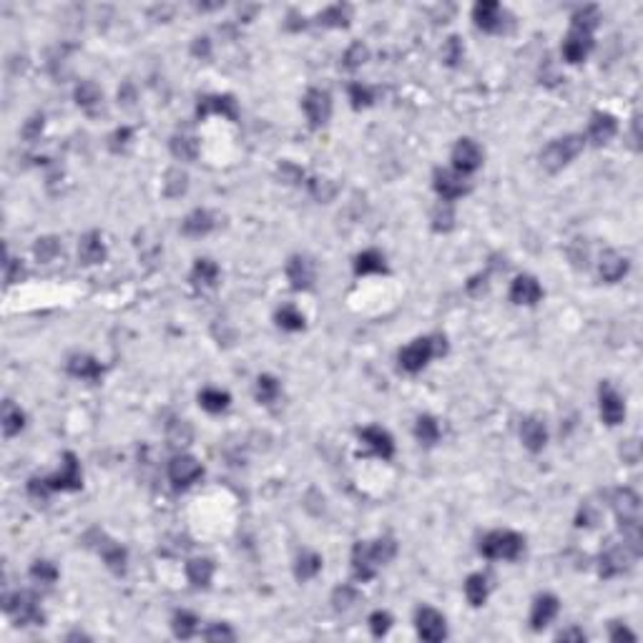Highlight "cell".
<instances>
[{"label": "cell", "instance_id": "1", "mask_svg": "<svg viewBox=\"0 0 643 643\" xmlns=\"http://www.w3.org/2000/svg\"><path fill=\"white\" fill-rule=\"evenodd\" d=\"M583 146H586V138L575 136V133L556 138V141H551V144L543 149V154H540V164H543L548 171L556 173V171H561V169L568 166L570 161H573L575 156L583 151Z\"/></svg>", "mask_w": 643, "mask_h": 643}, {"label": "cell", "instance_id": "2", "mask_svg": "<svg viewBox=\"0 0 643 643\" xmlns=\"http://www.w3.org/2000/svg\"><path fill=\"white\" fill-rule=\"evenodd\" d=\"M445 352V339L440 337H420L415 342H410L405 350L400 352V367L405 372H420L425 367L427 362L432 360L435 355H442Z\"/></svg>", "mask_w": 643, "mask_h": 643}, {"label": "cell", "instance_id": "3", "mask_svg": "<svg viewBox=\"0 0 643 643\" xmlns=\"http://www.w3.org/2000/svg\"><path fill=\"white\" fill-rule=\"evenodd\" d=\"M522 548H525V543L513 530H495V533L485 535L480 543L482 556L493 558V561H515L522 553Z\"/></svg>", "mask_w": 643, "mask_h": 643}, {"label": "cell", "instance_id": "4", "mask_svg": "<svg viewBox=\"0 0 643 643\" xmlns=\"http://www.w3.org/2000/svg\"><path fill=\"white\" fill-rule=\"evenodd\" d=\"M6 611L20 626H40L43 623V613H40L35 596L28 591H18L13 596H6Z\"/></svg>", "mask_w": 643, "mask_h": 643}, {"label": "cell", "instance_id": "5", "mask_svg": "<svg viewBox=\"0 0 643 643\" xmlns=\"http://www.w3.org/2000/svg\"><path fill=\"white\" fill-rule=\"evenodd\" d=\"M302 109H305V116L310 121L312 126L319 128L324 126L329 121V114H332V101H329V93L322 91V88H310L302 101Z\"/></svg>", "mask_w": 643, "mask_h": 643}, {"label": "cell", "instance_id": "6", "mask_svg": "<svg viewBox=\"0 0 643 643\" xmlns=\"http://www.w3.org/2000/svg\"><path fill=\"white\" fill-rule=\"evenodd\" d=\"M201 475H204V467L191 455H176L171 460V465H169V477H171V482L176 488H189Z\"/></svg>", "mask_w": 643, "mask_h": 643}, {"label": "cell", "instance_id": "7", "mask_svg": "<svg viewBox=\"0 0 643 643\" xmlns=\"http://www.w3.org/2000/svg\"><path fill=\"white\" fill-rule=\"evenodd\" d=\"M417 633L422 641L437 643L448 636V626H445V618H442L440 611L430 608V606H422L417 611Z\"/></svg>", "mask_w": 643, "mask_h": 643}, {"label": "cell", "instance_id": "8", "mask_svg": "<svg viewBox=\"0 0 643 643\" xmlns=\"http://www.w3.org/2000/svg\"><path fill=\"white\" fill-rule=\"evenodd\" d=\"M435 191L440 194L442 201H455L463 194L470 191V184L465 181V176L450 169H437L435 171Z\"/></svg>", "mask_w": 643, "mask_h": 643}, {"label": "cell", "instance_id": "9", "mask_svg": "<svg viewBox=\"0 0 643 643\" xmlns=\"http://www.w3.org/2000/svg\"><path fill=\"white\" fill-rule=\"evenodd\" d=\"M453 164H455V171L463 173V176L477 171L482 164L480 146H477L475 141H470V138H460L453 149Z\"/></svg>", "mask_w": 643, "mask_h": 643}, {"label": "cell", "instance_id": "10", "mask_svg": "<svg viewBox=\"0 0 643 643\" xmlns=\"http://www.w3.org/2000/svg\"><path fill=\"white\" fill-rule=\"evenodd\" d=\"M506 18V11L500 8V3H495V0H482V3H477L475 8H472V20H475L477 28L488 30V33H500L503 30V20Z\"/></svg>", "mask_w": 643, "mask_h": 643}, {"label": "cell", "instance_id": "11", "mask_svg": "<svg viewBox=\"0 0 643 643\" xmlns=\"http://www.w3.org/2000/svg\"><path fill=\"white\" fill-rule=\"evenodd\" d=\"M633 551L623 543V546H613L601 556V575L603 578H616V575L626 573L631 568Z\"/></svg>", "mask_w": 643, "mask_h": 643}, {"label": "cell", "instance_id": "12", "mask_svg": "<svg viewBox=\"0 0 643 643\" xmlns=\"http://www.w3.org/2000/svg\"><path fill=\"white\" fill-rule=\"evenodd\" d=\"M83 485V475H80L78 460L73 453H66V463H63V472H58L53 477H46V488L48 490H80Z\"/></svg>", "mask_w": 643, "mask_h": 643}, {"label": "cell", "instance_id": "13", "mask_svg": "<svg viewBox=\"0 0 643 643\" xmlns=\"http://www.w3.org/2000/svg\"><path fill=\"white\" fill-rule=\"evenodd\" d=\"M591 48H593V33L570 28V35L565 38V43H563V58H565L568 63H580V61H586Z\"/></svg>", "mask_w": 643, "mask_h": 643}, {"label": "cell", "instance_id": "14", "mask_svg": "<svg viewBox=\"0 0 643 643\" xmlns=\"http://www.w3.org/2000/svg\"><path fill=\"white\" fill-rule=\"evenodd\" d=\"M601 417L606 425H618L620 420L626 417V405L620 400V395L611 385H601Z\"/></svg>", "mask_w": 643, "mask_h": 643}, {"label": "cell", "instance_id": "15", "mask_svg": "<svg viewBox=\"0 0 643 643\" xmlns=\"http://www.w3.org/2000/svg\"><path fill=\"white\" fill-rule=\"evenodd\" d=\"M540 297H543V289H540L535 276L522 274L510 284V302H515V305L533 307L535 302H540Z\"/></svg>", "mask_w": 643, "mask_h": 643}, {"label": "cell", "instance_id": "16", "mask_svg": "<svg viewBox=\"0 0 643 643\" xmlns=\"http://www.w3.org/2000/svg\"><path fill=\"white\" fill-rule=\"evenodd\" d=\"M212 114L224 116V118H229V121L239 118V109H236V101L231 96H207V98H201L199 109H196V116H199V118H207V116H212Z\"/></svg>", "mask_w": 643, "mask_h": 643}, {"label": "cell", "instance_id": "17", "mask_svg": "<svg viewBox=\"0 0 643 643\" xmlns=\"http://www.w3.org/2000/svg\"><path fill=\"white\" fill-rule=\"evenodd\" d=\"M360 437H362V442H365V445H367L374 455H379L382 460H390L392 455H395V442H392V435L387 430H382V427H377V425L365 427V430L360 432Z\"/></svg>", "mask_w": 643, "mask_h": 643}, {"label": "cell", "instance_id": "18", "mask_svg": "<svg viewBox=\"0 0 643 643\" xmlns=\"http://www.w3.org/2000/svg\"><path fill=\"white\" fill-rule=\"evenodd\" d=\"M287 279L294 289H310L314 284V264L307 257H292L287 262Z\"/></svg>", "mask_w": 643, "mask_h": 643}, {"label": "cell", "instance_id": "19", "mask_svg": "<svg viewBox=\"0 0 643 643\" xmlns=\"http://www.w3.org/2000/svg\"><path fill=\"white\" fill-rule=\"evenodd\" d=\"M78 259L80 264H101L106 259V244L101 239L98 231H88V234L80 236V244H78Z\"/></svg>", "mask_w": 643, "mask_h": 643}, {"label": "cell", "instance_id": "20", "mask_svg": "<svg viewBox=\"0 0 643 643\" xmlns=\"http://www.w3.org/2000/svg\"><path fill=\"white\" fill-rule=\"evenodd\" d=\"M558 608H561V603H558L556 596H551V593L538 596L535 598V603H533V611H530V626H533L535 631L546 628L548 623H551V620L558 616Z\"/></svg>", "mask_w": 643, "mask_h": 643}, {"label": "cell", "instance_id": "21", "mask_svg": "<svg viewBox=\"0 0 643 643\" xmlns=\"http://www.w3.org/2000/svg\"><path fill=\"white\" fill-rule=\"evenodd\" d=\"M598 271H601V279L608 281V284H613V281L623 279L628 271V259L623 257V254L618 252H603L601 257V264H598Z\"/></svg>", "mask_w": 643, "mask_h": 643}, {"label": "cell", "instance_id": "22", "mask_svg": "<svg viewBox=\"0 0 643 643\" xmlns=\"http://www.w3.org/2000/svg\"><path fill=\"white\" fill-rule=\"evenodd\" d=\"M618 131V123L611 114H593L591 118V126H588V138H591L596 146L608 144L611 138L616 136Z\"/></svg>", "mask_w": 643, "mask_h": 643}, {"label": "cell", "instance_id": "23", "mask_svg": "<svg viewBox=\"0 0 643 643\" xmlns=\"http://www.w3.org/2000/svg\"><path fill=\"white\" fill-rule=\"evenodd\" d=\"M520 440H522V445L530 450V453H540V450L546 448V442H548L546 425H543L540 420L528 417L520 425Z\"/></svg>", "mask_w": 643, "mask_h": 643}, {"label": "cell", "instance_id": "24", "mask_svg": "<svg viewBox=\"0 0 643 643\" xmlns=\"http://www.w3.org/2000/svg\"><path fill=\"white\" fill-rule=\"evenodd\" d=\"M352 568H355V575L360 580H369L374 575L377 561H374L369 543H357L355 546V551H352Z\"/></svg>", "mask_w": 643, "mask_h": 643}, {"label": "cell", "instance_id": "25", "mask_svg": "<svg viewBox=\"0 0 643 643\" xmlns=\"http://www.w3.org/2000/svg\"><path fill=\"white\" fill-rule=\"evenodd\" d=\"M68 372L78 379L96 382V379H101V374H104V367H101V362L93 360V357H88V355H73L68 360Z\"/></svg>", "mask_w": 643, "mask_h": 643}, {"label": "cell", "instance_id": "26", "mask_svg": "<svg viewBox=\"0 0 643 643\" xmlns=\"http://www.w3.org/2000/svg\"><path fill=\"white\" fill-rule=\"evenodd\" d=\"M214 226H216L214 214L207 212V209H196V212H191L189 216L184 219L181 231H184L186 236H204V234H209Z\"/></svg>", "mask_w": 643, "mask_h": 643}, {"label": "cell", "instance_id": "27", "mask_svg": "<svg viewBox=\"0 0 643 643\" xmlns=\"http://www.w3.org/2000/svg\"><path fill=\"white\" fill-rule=\"evenodd\" d=\"M191 281H194V287H199V289H212V287H216V281H219V267L214 264L212 259H196L194 269H191Z\"/></svg>", "mask_w": 643, "mask_h": 643}, {"label": "cell", "instance_id": "28", "mask_svg": "<svg viewBox=\"0 0 643 643\" xmlns=\"http://www.w3.org/2000/svg\"><path fill=\"white\" fill-rule=\"evenodd\" d=\"M212 575H214V563L209 558H194V561L186 563V578L191 580V586L207 588L212 583Z\"/></svg>", "mask_w": 643, "mask_h": 643}, {"label": "cell", "instance_id": "29", "mask_svg": "<svg viewBox=\"0 0 643 643\" xmlns=\"http://www.w3.org/2000/svg\"><path fill=\"white\" fill-rule=\"evenodd\" d=\"M98 553H101V558H104L106 565H109L114 573H123V570H126V551H123L118 543L104 540V543L98 546Z\"/></svg>", "mask_w": 643, "mask_h": 643}, {"label": "cell", "instance_id": "30", "mask_svg": "<svg viewBox=\"0 0 643 643\" xmlns=\"http://www.w3.org/2000/svg\"><path fill=\"white\" fill-rule=\"evenodd\" d=\"M387 264H385V257L377 252V249H367V252H362L360 257L355 259V271L357 274H379V271H385Z\"/></svg>", "mask_w": 643, "mask_h": 643}, {"label": "cell", "instance_id": "31", "mask_svg": "<svg viewBox=\"0 0 643 643\" xmlns=\"http://www.w3.org/2000/svg\"><path fill=\"white\" fill-rule=\"evenodd\" d=\"M23 427H25L23 410L18 408L16 402L8 400L6 405H3V432H6V437H13L23 430Z\"/></svg>", "mask_w": 643, "mask_h": 643}, {"label": "cell", "instance_id": "32", "mask_svg": "<svg viewBox=\"0 0 643 643\" xmlns=\"http://www.w3.org/2000/svg\"><path fill=\"white\" fill-rule=\"evenodd\" d=\"M101 101H104L101 88H98L93 80H80V86L75 88V104H78L80 109L93 111L98 104H101Z\"/></svg>", "mask_w": 643, "mask_h": 643}, {"label": "cell", "instance_id": "33", "mask_svg": "<svg viewBox=\"0 0 643 643\" xmlns=\"http://www.w3.org/2000/svg\"><path fill=\"white\" fill-rule=\"evenodd\" d=\"M488 593H490V586H488V578L480 573L470 575L465 583V596L467 601H470V606H482V603L488 601Z\"/></svg>", "mask_w": 643, "mask_h": 643}, {"label": "cell", "instance_id": "34", "mask_svg": "<svg viewBox=\"0 0 643 643\" xmlns=\"http://www.w3.org/2000/svg\"><path fill=\"white\" fill-rule=\"evenodd\" d=\"M322 570V558L317 556V553L307 551L302 553V556L297 558V565H294V575H297L299 580H312L317 573Z\"/></svg>", "mask_w": 643, "mask_h": 643}, {"label": "cell", "instance_id": "35", "mask_svg": "<svg viewBox=\"0 0 643 643\" xmlns=\"http://www.w3.org/2000/svg\"><path fill=\"white\" fill-rule=\"evenodd\" d=\"M350 18H352V8L337 3V6H329L324 13H319V23L329 25V28H345L350 23Z\"/></svg>", "mask_w": 643, "mask_h": 643}, {"label": "cell", "instance_id": "36", "mask_svg": "<svg viewBox=\"0 0 643 643\" xmlns=\"http://www.w3.org/2000/svg\"><path fill=\"white\" fill-rule=\"evenodd\" d=\"M199 402H201V408L207 410V412H224L226 408H229V402H231V397L226 395V392H221V390H214V387H209V390H204L199 395Z\"/></svg>", "mask_w": 643, "mask_h": 643}, {"label": "cell", "instance_id": "37", "mask_svg": "<svg viewBox=\"0 0 643 643\" xmlns=\"http://www.w3.org/2000/svg\"><path fill=\"white\" fill-rule=\"evenodd\" d=\"M415 437H417L422 445H435V442L440 440V425H437V420L430 417V415H422V417L417 420V425H415Z\"/></svg>", "mask_w": 643, "mask_h": 643}, {"label": "cell", "instance_id": "38", "mask_svg": "<svg viewBox=\"0 0 643 643\" xmlns=\"http://www.w3.org/2000/svg\"><path fill=\"white\" fill-rule=\"evenodd\" d=\"M276 324L281 329H287V332H299V329H305V314L297 307L287 305L276 312Z\"/></svg>", "mask_w": 643, "mask_h": 643}, {"label": "cell", "instance_id": "39", "mask_svg": "<svg viewBox=\"0 0 643 643\" xmlns=\"http://www.w3.org/2000/svg\"><path fill=\"white\" fill-rule=\"evenodd\" d=\"M166 437L169 442H171L173 448H184V445H189L191 437H194V432H191V425L186 422V420H171L166 427Z\"/></svg>", "mask_w": 643, "mask_h": 643}, {"label": "cell", "instance_id": "40", "mask_svg": "<svg viewBox=\"0 0 643 643\" xmlns=\"http://www.w3.org/2000/svg\"><path fill=\"white\" fill-rule=\"evenodd\" d=\"M171 154L181 161H194L196 154H199V141L194 136H173Z\"/></svg>", "mask_w": 643, "mask_h": 643}, {"label": "cell", "instance_id": "41", "mask_svg": "<svg viewBox=\"0 0 643 643\" xmlns=\"http://www.w3.org/2000/svg\"><path fill=\"white\" fill-rule=\"evenodd\" d=\"M279 392H281L279 382H276V377H271V374H262V377L257 379V400L262 402V405L276 402Z\"/></svg>", "mask_w": 643, "mask_h": 643}, {"label": "cell", "instance_id": "42", "mask_svg": "<svg viewBox=\"0 0 643 643\" xmlns=\"http://www.w3.org/2000/svg\"><path fill=\"white\" fill-rule=\"evenodd\" d=\"M33 254H35V259H38V262L48 264V262H53V259L61 254V244H58L56 236H43V239L35 241Z\"/></svg>", "mask_w": 643, "mask_h": 643}, {"label": "cell", "instance_id": "43", "mask_svg": "<svg viewBox=\"0 0 643 643\" xmlns=\"http://www.w3.org/2000/svg\"><path fill=\"white\" fill-rule=\"evenodd\" d=\"M196 628H199V618L194 613H189V611H178L173 616V633L178 638H191L196 633Z\"/></svg>", "mask_w": 643, "mask_h": 643}, {"label": "cell", "instance_id": "44", "mask_svg": "<svg viewBox=\"0 0 643 643\" xmlns=\"http://www.w3.org/2000/svg\"><path fill=\"white\" fill-rule=\"evenodd\" d=\"M186 186H189V176H186L181 169H171V171L166 173V181H164V194L176 199V196L184 194Z\"/></svg>", "mask_w": 643, "mask_h": 643}, {"label": "cell", "instance_id": "45", "mask_svg": "<svg viewBox=\"0 0 643 643\" xmlns=\"http://www.w3.org/2000/svg\"><path fill=\"white\" fill-rule=\"evenodd\" d=\"M369 548H372V556H374V561H377V565L390 563L397 553V546L392 538H379L377 543H369Z\"/></svg>", "mask_w": 643, "mask_h": 643}, {"label": "cell", "instance_id": "46", "mask_svg": "<svg viewBox=\"0 0 643 643\" xmlns=\"http://www.w3.org/2000/svg\"><path fill=\"white\" fill-rule=\"evenodd\" d=\"M30 578L38 580V583H46V586H51V583H56V580H58V568L53 565V563H48V561H35L33 568H30Z\"/></svg>", "mask_w": 643, "mask_h": 643}, {"label": "cell", "instance_id": "47", "mask_svg": "<svg viewBox=\"0 0 643 643\" xmlns=\"http://www.w3.org/2000/svg\"><path fill=\"white\" fill-rule=\"evenodd\" d=\"M598 25V8L588 6L583 11H578L573 16V28L578 30H586V33H593V28Z\"/></svg>", "mask_w": 643, "mask_h": 643}, {"label": "cell", "instance_id": "48", "mask_svg": "<svg viewBox=\"0 0 643 643\" xmlns=\"http://www.w3.org/2000/svg\"><path fill=\"white\" fill-rule=\"evenodd\" d=\"M350 101L355 109H367L374 101V91L369 86H362V83H352L350 86Z\"/></svg>", "mask_w": 643, "mask_h": 643}, {"label": "cell", "instance_id": "49", "mask_svg": "<svg viewBox=\"0 0 643 643\" xmlns=\"http://www.w3.org/2000/svg\"><path fill=\"white\" fill-rule=\"evenodd\" d=\"M463 56H465V48H463V43H460L458 35L448 38V43H445V48H442V58H445V63H448V66H460Z\"/></svg>", "mask_w": 643, "mask_h": 643}, {"label": "cell", "instance_id": "50", "mask_svg": "<svg viewBox=\"0 0 643 643\" xmlns=\"http://www.w3.org/2000/svg\"><path fill=\"white\" fill-rule=\"evenodd\" d=\"M432 226H435V231H450L455 226V214L448 204H442V207L435 209V214H432Z\"/></svg>", "mask_w": 643, "mask_h": 643}, {"label": "cell", "instance_id": "51", "mask_svg": "<svg viewBox=\"0 0 643 643\" xmlns=\"http://www.w3.org/2000/svg\"><path fill=\"white\" fill-rule=\"evenodd\" d=\"M369 58V51L367 46H362V43H355V46L347 48L345 53V68H360L365 61Z\"/></svg>", "mask_w": 643, "mask_h": 643}, {"label": "cell", "instance_id": "52", "mask_svg": "<svg viewBox=\"0 0 643 643\" xmlns=\"http://www.w3.org/2000/svg\"><path fill=\"white\" fill-rule=\"evenodd\" d=\"M369 628H372L374 636L382 638L392 628V616L387 613V611H374V613L369 616Z\"/></svg>", "mask_w": 643, "mask_h": 643}, {"label": "cell", "instance_id": "53", "mask_svg": "<svg viewBox=\"0 0 643 643\" xmlns=\"http://www.w3.org/2000/svg\"><path fill=\"white\" fill-rule=\"evenodd\" d=\"M310 191L314 199L319 201H329L334 196V191H337V186L332 184V181H327V178H312L310 181Z\"/></svg>", "mask_w": 643, "mask_h": 643}, {"label": "cell", "instance_id": "54", "mask_svg": "<svg viewBox=\"0 0 643 643\" xmlns=\"http://www.w3.org/2000/svg\"><path fill=\"white\" fill-rule=\"evenodd\" d=\"M204 638L207 641H234V631L226 623H214L204 631Z\"/></svg>", "mask_w": 643, "mask_h": 643}, {"label": "cell", "instance_id": "55", "mask_svg": "<svg viewBox=\"0 0 643 643\" xmlns=\"http://www.w3.org/2000/svg\"><path fill=\"white\" fill-rule=\"evenodd\" d=\"M279 178L284 181V184H299L302 178H305V173H302V169L294 166V164H289V161H284L279 166Z\"/></svg>", "mask_w": 643, "mask_h": 643}, {"label": "cell", "instance_id": "56", "mask_svg": "<svg viewBox=\"0 0 643 643\" xmlns=\"http://www.w3.org/2000/svg\"><path fill=\"white\" fill-rule=\"evenodd\" d=\"M23 264L18 262V259H8L6 262V281L8 284H16V281H20V276H23Z\"/></svg>", "mask_w": 643, "mask_h": 643}, {"label": "cell", "instance_id": "57", "mask_svg": "<svg viewBox=\"0 0 643 643\" xmlns=\"http://www.w3.org/2000/svg\"><path fill=\"white\" fill-rule=\"evenodd\" d=\"M355 598L357 596H355V591H352V588H347V586L345 588H337V591H334V606H337V608H350Z\"/></svg>", "mask_w": 643, "mask_h": 643}, {"label": "cell", "instance_id": "58", "mask_svg": "<svg viewBox=\"0 0 643 643\" xmlns=\"http://www.w3.org/2000/svg\"><path fill=\"white\" fill-rule=\"evenodd\" d=\"M40 131H43V116H33V118L23 126V136L28 138V141H35V138L40 136Z\"/></svg>", "mask_w": 643, "mask_h": 643}, {"label": "cell", "instance_id": "59", "mask_svg": "<svg viewBox=\"0 0 643 643\" xmlns=\"http://www.w3.org/2000/svg\"><path fill=\"white\" fill-rule=\"evenodd\" d=\"M128 141H131V128L123 126V128H118V131H116L114 136H111V149H114V151H121L123 146L128 144Z\"/></svg>", "mask_w": 643, "mask_h": 643}, {"label": "cell", "instance_id": "60", "mask_svg": "<svg viewBox=\"0 0 643 643\" xmlns=\"http://www.w3.org/2000/svg\"><path fill=\"white\" fill-rule=\"evenodd\" d=\"M598 520V510L593 508V503H583V510L578 515V525H593Z\"/></svg>", "mask_w": 643, "mask_h": 643}, {"label": "cell", "instance_id": "61", "mask_svg": "<svg viewBox=\"0 0 643 643\" xmlns=\"http://www.w3.org/2000/svg\"><path fill=\"white\" fill-rule=\"evenodd\" d=\"M623 638H626V641H636V636H633V633L628 631L626 626L616 623V626L611 628V641H623Z\"/></svg>", "mask_w": 643, "mask_h": 643}, {"label": "cell", "instance_id": "62", "mask_svg": "<svg viewBox=\"0 0 643 643\" xmlns=\"http://www.w3.org/2000/svg\"><path fill=\"white\" fill-rule=\"evenodd\" d=\"M558 641H586V633L580 628H568V631L558 633Z\"/></svg>", "mask_w": 643, "mask_h": 643}, {"label": "cell", "instance_id": "63", "mask_svg": "<svg viewBox=\"0 0 643 643\" xmlns=\"http://www.w3.org/2000/svg\"><path fill=\"white\" fill-rule=\"evenodd\" d=\"M194 56H209V38H196L194 43Z\"/></svg>", "mask_w": 643, "mask_h": 643}]
</instances>
